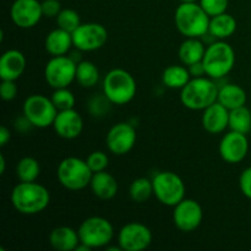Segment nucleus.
<instances>
[{"label": "nucleus", "mask_w": 251, "mask_h": 251, "mask_svg": "<svg viewBox=\"0 0 251 251\" xmlns=\"http://www.w3.org/2000/svg\"><path fill=\"white\" fill-rule=\"evenodd\" d=\"M49 202L50 193L37 181H20L11 191L12 206L21 215H38L48 207Z\"/></svg>", "instance_id": "f257e3e1"}, {"label": "nucleus", "mask_w": 251, "mask_h": 251, "mask_svg": "<svg viewBox=\"0 0 251 251\" xmlns=\"http://www.w3.org/2000/svg\"><path fill=\"white\" fill-rule=\"evenodd\" d=\"M211 16L200 2H180L174 14V24L185 38H201L208 33Z\"/></svg>", "instance_id": "f03ea898"}, {"label": "nucleus", "mask_w": 251, "mask_h": 251, "mask_svg": "<svg viewBox=\"0 0 251 251\" xmlns=\"http://www.w3.org/2000/svg\"><path fill=\"white\" fill-rule=\"evenodd\" d=\"M220 87L208 76L191 77L180 90V102L190 110H203L217 102Z\"/></svg>", "instance_id": "7ed1b4c3"}, {"label": "nucleus", "mask_w": 251, "mask_h": 251, "mask_svg": "<svg viewBox=\"0 0 251 251\" xmlns=\"http://www.w3.org/2000/svg\"><path fill=\"white\" fill-rule=\"evenodd\" d=\"M103 95L112 104L124 105L131 102L137 92L134 76L124 69H112L105 74L102 83Z\"/></svg>", "instance_id": "20e7f679"}, {"label": "nucleus", "mask_w": 251, "mask_h": 251, "mask_svg": "<svg viewBox=\"0 0 251 251\" xmlns=\"http://www.w3.org/2000/svg\"><path fill=\"white\" fill-rule=\"evenodd\" d=\"M202 64L206 75L213 80H220L233 70L235 65V51L226 41L213 42L206 48Z\"/></svg>", "instance_id": "39448f33"}, {"label": "nucleus", "mask_w": 251, "mask_h": 251, "mask_svg": "<svg viewBox=\"0 0 251 251\" xmlns=\"http://www.w3.org/2000/svg\"><path fill=\"white\" fill-rule=\"evenodd\" d=\"M93 172L88 167L86 159L78 157H66L56 168V178L59 183L70 191H80L90 186Z\"/></svg>", "instance_id": "423d86ee"}, {"label": "nucleus", "mask_w": 251, "mask_h": 251, "mask_svg": "<svg viewBox=\"0 0 251 251\" xmlns=\"http://www.w3.org/2000/svg\"><path fill=\"white\" fill-rule=\"evenodd\" d=\"M80 242L91 250L105 248L114 238V227L107 218L92 216L82 221L77 229Z\"/></svg>", "instance_id": "0eeeda50"}, {"label": "nucleus", "mask_w": 251, "mask_h": 251, "mask_svg": "<svg viewBox=\"0 0 251 251\" xmlns=\"http://www.w3.org/2000/svg\"><path fill=\"white\" fill-rule=\"evenodd\" d=\"M152 183H153V195L162 205L174 207L185 199V183L174 172H159L153 176Z\"/></svg>", "instance_id": "6e6552de"}, {"label": "nucleus", "mask_w": 251, "mask_h": 251, "mask_svg": "<svg viewBox=\"0 0 251 251\" xmlns=\"http://www.w3.org/2000/svg\"><path fill=\"white\" fill-rule=\"evenodd\" d=\"M22 112L33 127L38 129L53 126L58 114V109L51 98L43 95H31L27 97L22 105Z\"/></svg>", "instance_id": "1a4fd4ad"}, {"label": "nucleus", "mask_w": 251, "mask_h": 251, "mask_svg": "<svg viewBox=\"0 0 251 251\" xmlns=\"http://www.w3.org/2000/svg\"><path fill=\"white\" fill-rule=\"evenodd\" d=\"M76 68L77 63L71 56H51L44 68L46 82L54 90L69 87L76 80Z\"/></svg>", "instance_id": "9d476101"}, {"label": "nucleus", "mask_w": 251, "mask_h": 251, "mask_svg": "<svg viewBox=\"0 0 251 251\" xmlns=\"http://www.w3.org/2000/svg\"><path fill=\"white\" fill-rule=\"evenodd\" d=\"M108 41V29L97 22L81 24L73 32L74 47L81 51H95Z\"/></svg>", "instance_id": "9b49d317"}, {"label": "nucleus", "mask_w": 251, "mask_h": 251, "mask_svg": "<svg viewBox=\"0 0 251 251\" xmlns=\"http://www.w3.org/2000/svg\"><path fill=\"white\" fill-rule=\"evenodd\" d=\"M153 235L146 225L130 222L118 233V245L124 251H144L151 245Z\"/></svg>", "instance_id": "f8f14e48"}, {"label": "nucleus", "mask_w": 251, "mask_h": 251, "mask_svg": "<svg viewBox=\"0 0 251 251\" xmlns=\"http://www.w3.org/2000/svg\"><path fill=\"white\" fill-rule=\"evenodd\" d=\"M173 222L180 232L191 233L198 229L203 220V210L194 199H184L174 206Z\"/></svg>", "instance_id": "ddd939ff"}, {"label": "nucleus", "mask_w": 251, "mask_h": 251, "mask_svg": "<svg viewBox=\"0 0 251 251\" xmlns=\"http://www.w3.org/2000/svg\"><path fill=\"white\" fill-rule=\"evenodd\" d=\"M136 140L137 134L135 127L122 122L110 127L105 137V144L110 153L115 156H124L134 149Z\"/></svg>", "instance_id": "4468645a"}, {"label": "nucleus", "mask_w": 251, "mask_h": 251, "mask_svg": "<svg viewBox=\"0 0 251 251\" xmlns=\"http://www.w3.org/2000/svg\"><path fill=\"white\" fill-rule=\"evenodd\" d=\"M221 158L230 164H237L244 161L249 152V140L247 135L233 131L223 135L218 146Z\"/></svg>", "instance_id": "2eb2a0df"}, {"label": "nucleus", "mask_w": 251, "mask_h": 251, "mask_svg": "<svg viewBox=\"0 0 251 251\" xmlns=\"http://www.w3.org/2000/svg\"><path fill=\"white\" fill-rule=\"evenodd\" d=\"M10 16H11L12 22L19 28H32L43 17L42 1L39 0H15L10 7Z\"/></svg>", "instance_id": "dca6fc26"}, {"label": "nucleus", "mask_w": 251, "mask_h": 251, "mask_svg": "<svg viewBox=\"0 0 251 251\" xmlns=\"http://www.w3.org/2000/svg\"><path fill=\"white\" fill-rule=\"evenodd\" d=\"M53 129L59 137L64 140H74L81 135L83 130V119L75 109L60 110L53 123Z\"/></svg>", "instance_id": "f3484780"}, {"label": "nucleus", "mask_w": 251, "mask_h": 251, "mask_svg": "<svg viewBox=\"0 0 251 251\" xmlns=\"http://www.w3.org/2000/svg\"><path fill=\"white\" fill-rule=\"evenodd\" d=\"M202 127L208 134H221L229 127V109L216 102L202 110L201 117Z\"/></svg>", "instance_id": "a211bd4d"}, {"label": "nucleus", "mask_w": 251, "mask_h": 251, "mask_svg": "<svg viewBox=\"0 0 251 251\" xmlns=\"http://www.w3.org/2000/svg\"><path fill=\"white\" fill-rule=\"evenodd\" d=\"M27 60L22 51L17 49H9L4 51L0 58V78L16 81L24 75Z\"/></svg>", "instance_id": "6ab92c4d"}, {"label": "nucleus", "mask_w": 251, "mask_h": 251, "mask_svg": "<svg viewBox=\"0 0 251 251\" xmlns=\"http://www.w3.org/2000/svg\"><path fill=\"white\" fill-rule=\"evenodd\" d=\"M90 188L96 198L107 201L115 198L119 190V184L112 174L108 173L107 171H102L93 173Z\"/></svg>", "instance_id": "aec40b11"}, {"label": "nucleus", "mask_w": 251, "mask_h": 251, "mask_svg": "<svg viewBox=\"0 0 251 251\" xmlns=\"http://www.w3.org/2000/svg\"><path fill=\"white\" fill-rule=\"evenodd\" d=\"M71 47H74L73 33L60 27L49 32L44 39V48L51 56L68 55Z\"/></svg>", "instance_id": "412c9836"}, {"label": "nucleus", "mask_w": 251, "mask_h": 251, "mask_svg": "<svg viewBox=\"0 0 251 251\" xmlns=\"http://www.w3.org/2000/svg\"><path fill=\"white\" fill-rule=\"evenodd\" d=\"M78 232L71 227L61 226L54 228L49 234V244L54 250L74 251L80 244Z\"/></svg>", "instance_id": "4be33fe9"}, {"label": "nucleus", "mask_w": 251, "mask_h": 251, "mask_svg": "<svg viewBox=\"0 0 251 251\" xmlns=\"http://www.w3.org/2000/svg\"><path fill=\"white\" fill-rule=\"evenodd\" d=\"M237 20L234 16H232L228 12L212 16L210 20V27H208V33L216 39H225L229 38L237 31Z\"/></svg>", "instance_id": "5701e85b"}, {"label": "nucleus", "mask_w": 251, "mask_h": 251, "mask_svg": "<svg viewBox=\"0 0 251 251\" xmlns=\"http://www.w3.org/2000/svg\"><path fill=\"white\" fill-rule=\"evenodd\" d=\"M206 53V47L200 38L189 37L180 44L178 50L179 60L183 65L190 66L193 64L202 61Z\"/></svg>", "instance_id": "b1692460"}, {"label": "nucleus", "mask_w": 251, "mask_h": 251, "mask_svg": "<svg viewBox=\"0 0 251 251\" xmlns=\"http://www.w3.org/2000/svg\"><path fill=\"white\" fill-rule=\"evenodd\" d=\"M248 96L244 88L235 83H227L218 90V100L221 104L225 105L227 109L232 110L235 108L243 107L247 104Z\"/></svg>", "instance_id": "393cba45"}, {"label": "nucleus", "mask_w": 251, "mask_h": 251, "mask_svg": "<svg viewBox=\"0 0 251 251\" xmlns=\"http://www.w3.org/2000/svg\"><path fill=\"white\" fill-rule=\"evenodd\" d=\"M190 80V71L185 65H171L162 73V83L172 90H181Z\"/></svg>", "instance_id": "a878e982"}, {"label": "nucleus", "mask_w": 251, "mask_h": 251, "mask_svg": "<svg viewBox=\"0 0 251 251\" xmlns=\"http://www.w3.org/2000/svg\"><path fill=\"white\" fill-rule=\"evenodd\" d=\"M76 81L83 88H92L100 81V70L92 61L82 60L77 63L76 68Z\"/></svg>", "instance_id": "bb28decb"}, {"label": "nucleus", "mask_w": 251, "mask_h": 251, "mask_svg": "<svg viewBox=\"0 0 251 251\" xmlns=\"http://www.w3.org/2000/svg\"><path fill=\"white\" fill-rule=\"evenodd\" d=\"M229 129L248 135L251 131V109L245 105L229 110Z\"/></svg>", "instance_id": "cd10ccee"}, {"label": "nucleus", "mask_w": 251, "mask_h": 251, "mask_svg": "<svg viewBox=\"0 0 251 251\" xmlns=\"http://www.w3.org/2000/svg\"><path fill=\"white\" fill-rule=\"evenodd\" d=\"M41 174L39 162L33 157H24L16 164V176L20 181H36Z\"/></svg>", "instance_id": "c85d7f7f"}, {"label": "nucleus", "mask_w": 251, "mask_h": 251, "mask_svg": "<svg viewBox=\"0 0 251 251\" xmlns=\"http://www.w3.org/2000/svg\"><path fill=\"white\" fill-rule=\"evenodd\" d=\"M129 195L134 202H146L153 195V183L151 179L144 178V176L135 179L130 184Z\"/></svg>", "instance_id": "c756f323"}, {"label": "nucleus", "mask_w": 251, "mask_h": 251, "mask_svg": "<svg viewBox=\"0 0 251 251\" xmlns=\"http://www.w3.org/2000/svg\"><path fill=\"white\" fill-rule=\"evenodd\" d=\"M50 98L53 100L54 105L56 107V109H58V112H60V110L73 109L75 107V95L69 90V87L56 88V90H54Z\"/></svg>", "instance_id": "7c9ffc66"}, {"label": "nucleus", "mask_w": 251, "mask_h": 251, "mask_svg": "<svg viewBox=\"0 0 251 251\" xmlns=\"http://www.w3.org/2000/svg\"><path fill=\"white\" fill-rule=\"evenodd\" d=\"M56 25L60 28L73 33L76 28L81 25L80 15L77 11L73 9H63L55 17Z\"/></svg>", "instance_id": "2f4dec72"}, {"label": "nucleus", "mask_w": 251, "mask_h": 251, "mask_svg": "<svg viewBox=\"0 0 251 251\" xmlns=\"http://www.w3.org/2000/svg\"><path fill=\"white\" fill-rule=\"evenodd\" d=\"M88 167H90L91 171L93 173H97V172L105 171L109 164V158H108V154L103 151H93L86 158Z\"/></svg>", "instance_id": "473e14b6"}, {"label": "nucleus", "mask_w": 251, "mask_h": 251, "mask_svg": "<svg viewBox=\"0 0 251 251\" xmlns=\"http://www.w3.org/2000/svg\"><path fill=\"white\" fill-rule=\"evenodd\" d=\"M199 2L211 17L227 12L229 5V0H199Z\"/></svg>", "instance_id": "72a5a7b5"}, {"label": "nucleus", "mask_w": 251, "mask_h": 251, "mask_svg": "<svg viewBox=\"0 0 251 251\" xmlns=\"http://www.w3.org/2000/svg\"><path fill=\"white\" fill-rule=\"evenodd\" d=\"M19 93V87L16 85V81L12 80H1V85H0V96H1L2 100L5 102H11L17 97Z\"/></svg>", "instance_id": "f704fd0d"}, {"label": "nucleus", "mask_w": 251, "mask_h": 251, "mask_svg": "<svg viewBox=\"0 0 251 251\" xmlns=\"http://www.w3.org/2000/svg\"><path fill=\"white\" fill-rule=\"evenodd\" d=\"M239 189L245 198L251 200V167L245 168L240 174Z\"/></svg>", "instance_id": "c9c22d12"}, {"label": "nucleus", "mask_w": 251, "mask_h": 251, "mask_svg": "<svg viewBox=\"0 0 251 251\" xmlns=\"http://www.w3.org/2000/svg\"><path fill=\"white\" fill-rule=\"evenodd\" d=\"M61 4L59 0H43L42 1V11L46 17H56L61 11Z\"/></svg>", "instance_id": "e433bc0d"}, {"label": "nucleus", "mask_w": 251, "mask_h": 251, "mask_svg": "<svg viewBox=\"0 0 251 251\" xmlns=\"http://www.w3.org/2000/svg\"><path fill=\"white\" fill-rule=\"evenodd\" d=\"M189 71H190L191 77H201V76H207L206 75L205 66H203L202 61H199V63L193 64V65L188 66Z\"/></svg>", "instance_id": "4c0bfd02"}, {"label": "nucleus", "mask_w": 251, "mask_h": 251, "mask_svg": "<svg viewBox=\"0 0 251 251\" xmlns=\"http://www.w3.org/2000/svg\"><path fill=\"white\" fill-rule=\"evenodd\" d=\"M10 139H11V132H10V130L6 126L2 125L0 127V146H5L10 141Z\"/></svg>", "instance_id": "58836bf2"}, {"label": "nucleus", "mask_w": 251, "mask_h": 251, "mask_svg": "<svg viewBox=\"0 0 251 251\" xmlns=\"http://www.w3.org/2000/svg\"><path fill=\"white\" fill-rule=\"evenodd\" d=\"M5 167H6V161H5L4 154H0V174L5 173Z\"/></svg>", "instance_id": "ea45409f"}, {"label": "nucleus", "mask_w": 251, "mask_h": 251, "mask_svg": "<svg viewBox=\"0 0 251 251\" xmlns=\"http://www.w3.org/2000/svg\"><path fill=\"white\" fill-rule=\"evenodd\" d=\"M199 0H180V2H198Z\"/></svg>", "instance_id": "a19ab883"}]
</instances>
